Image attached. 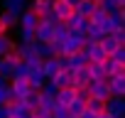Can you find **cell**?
Masks as SVG:
<instances>
[{
  "mask_svg": "<svg viewBox=\"0 0 125 118\" xmlns=\"http://www.w3.org/2000/svg\"><path fill=\"white\" fill-rule=\"evenodd\" d=\"M22 42H34V32H27V30H22Z\"/></svg>",
  "mask_w": 125,
  "mask_h": 118,
  "instance_id": "obj_24",
  "label": "cell"
},
{
  "mask_svg": "<svg viewBox=\"0 0 125 118\" xmlns=\"http://www.w3.org/2000/svg\"><path fill=\"white\" fill-rule=\"evenodd\" d=\"M0 35H8V27H5L3 22H0Z\"/></svg>",
  "mask_w": 125,
  "mask_h": 118,
  "instance_id": "obj_28",
  "label": "cell"
},
{
  "mask_svg": "<svg viewBox=\"0 0 125 118\" xmlns=\"http://www.w3.org/2000/svg\"><path fill=\"white\" fill-rule=\"evenodd\" d=\"M83 108H86V101H81V98H74V101L66 106V113H69L71 118H79V116L83 113Z\"/></svg>",
  "mask_w": 125,
  "mask_h": 118,
  "instance_id": "obj_18",
  "label": "cell"
},
{
  "mask_svg": "<svg viewBox=\"0 0 125 118\" xmlns=\"http://www.w3.org/2000/svg\"><path fill=\"white\" fill-rule=\"evenodd\" d=\"M79 118H96V116H93V113H91V111H86V108H83V113H81V116H79Z\"/></svg>",
  "mask_w": 125,
  "mask_h": 118,
  "instance_id": "obj_26",
  "label": "cell"
},
{
  "mask_svg": "<svg viewBox=\"0 0 125 118\" xmlns=\"http://www.w3.org/2000/svg\"><path fill=\"white\" fill-rule=\"evenodd\" d=\"M10 49H15V42H10L8 35H0V57H3L5 52H10Z\"/></svg>",
  "mask_w": 125,
  "mask_h": 118,
  "instance_id": "obj_21",
  "label": "cell"
},
{
  "mask_svg": "<svg viewBox=\"0 0 125 118\" xmlns=\"http://www.w3.org/2000/svg\"><path fill=\"white\" fill-rule=\"evenodd\" d=\"M96 3H101V0H96Z\"/></svg>",
  "mask_w": 125,
  "mask_h": 118,
  "instance_id": "obj_29",
  "label": "cell"
},
{
  "mask_svg": "<svg viewBox=\"0 0 125 118\" xmlns=\"http://www.w3.org/2000/svg\"><path fill=\"white\" fill-rule=\"evenodd\" d=\"M8 96H10V89H8V84H5V86H0V106H5Z\"/></svg>",
  "mask_w": 125,
  "mask_h": 118,
  "instance_id": "obj_23",
  "label": "cell"
},
{
  "mask_svg": "<svg viewBox=\"0 0 125 118\" xmlns=\"http://www.w3.org/2000/svg\"><path fill=\"white\" fill-rule=\"evenodd\" d=\"M74 98H76V91H74L71 86H69V89H56V94H54V103H56V106H64V108H66Z\"/></svg>",
  "mask_w": 125,
  "mask_h": 118,
  "instance_id": "obj_12",
  "label": "cell"
},
{
  "mask_svg": "<svg viewBox=\"0 0 125 118\" xmlns=\"http://www.w3.org/2000/svg\"><path fill=\"white\" fill-rule=\"evenodd\" d=\"M86 111H91L93 116H98V113L105 111V101H103V98H93V96H88V98H86Z\"/></svg>",
  "mask_w": 125,
  "mask_h": 118,
  "instance_id": "obj_16",
  "label": "cell"
},
{
  "mask_svg": "<svg viewBox=\"0 0 125 118\" xmlns=\"http://www.w3.org/2000/svg\"><path fill=\"white\" fill-rule=\"evenodd\" d=\"M37 15L32 12V10H22L20 12V17H17V25L22 27V30H27V32H34V27H37Z\"/></svg>",
  "mask_w": 125,
  "mask_h": 118,
  "instance_id": "obj_8",
  "label": "cell"
},
{
  "mask_svg": "<svg viewBox=\"0 0 125 118\" xmlns=\"http://www.w3.org/2000/svg\"><path fill=\"white\" fill-rule=\"evenodd\" d=\"M101 64H103L105 76H118V74H125V64H123V62H115V59H110V57H105Z\"/></svg>",
  "mask_w": 125,
  "mask_h": 118,
  "instance_id": "obj_10",
  "label": "cell"
},
{
  "mask_svg": "<svg viewBox=\"0 0 125 118\" xmlns=\"http://www.w3.org/2000/svg\"><path fill=\"white\" fill-rule=\"evenodd\" d=\"M34 54L42 57V59H49V57L59 54V47L54 42H34Z\"/></svg>",
  "mask_w": 125,
  "mask_h": 118,
  "instance_id": "obj_7",
  "label": "cell"
},
{
  "mask_svg": "<svg viewBox=\"0 0 125 118\" xmlns=\"http://www.w3.org/2000/svg\"><path fill=\"white\" fill-rule=\"evenodd\" d=\"M110 59H115V62H123V64H125V47H120V49H115V52L110 54Z\"/></svg>",
  "mask_w": 125,
  "mask_h": 118,
  "instance_id": "obj_22",
  "label": "cell"
},
{
  "mask_svg": "<svg viewBox=\"0 0 125 118\" xmlns=\"http://www.w3.org/2000/svg\"><path fill=\"white\" fill-rule=\"evenodd\" d=\"M96 118H115V116H110V113H105V111H103V113H98Z\"/></svg>",
  "mask_w": 125,
  "mask_h": 118,
  "instance_id": "obj_27",
  "label": "cell"
},
{
  "mask_svg": "<svg viewBox=\"0 0 125 118\" xmlns=\"http://www.w3.org/2000/svg\"><path fill=\"white\" fill-rule=\"evenodd\" d=\"M54 39V25L47 20H39L34 27V42H52Z\"/></svg>",
  "mask_w": 125,
  "mask_h": 118,
  "instance_id": "obj_5",
  "label": "cell"
},
{
  "mask_svg": "<svg viewBox=\"0 0 125 118\" xmlns=\"http://www.w3.org/2000/svg\"><path fill=\"white\" fill-rule=\"evenodd\" d=\"M64 69V57L56 54V57H49V59H42V76L49 81L54 74H59Z\"/></svg>",
  "mask_w": 125,
  "mask_h": 118,
  "instance_id": "obj_2",
  "label": "cell"
},
{
  "mask_svg": "<svg viewBox=\"0 0 125 118\" xmlns=\"http://www.w3.org/2000/svg\"><path fill=\"white\" fill-rule=\"evenodd\" d=\"M96 5H98L96 0H76V5H74V12L88 20V17H91V12L96 10Z\"/></svg>",
  "mask_w": 125,
  "mask_h": 118,
  "instance_id": "obj_14",
  "label": "cell"
},
{
  "mask_svg": "<svg viewBox=\"0 0 125 118\" xmlns=\"http://www.w3.org/2000/svg\"><path fill=\"white\" fill-rule=\"evenodd\" d=\"M71 79H74V74H71L69 69H61V71H59V74H54L49 81H52L56 89H69V86H71Z\"/></svg>",
  "mask_w": 125,
  "mask_h": 118,
  "instance_id": "obj_13",
  "label": "cell"
},
{
  "mask_svg": "<svg viewBox=\"0 0 125 118\" xmlns=\"http://www.w3.org/2000/svg\"><path fill=\"white\" fill-rule=\"evenodd\" d=\"M98 44H101V49H103V54H105V57H110V54H113L115 49H120V47H125V44H120V42L115 39V35H103Z\"/></svg>",
  "mask_w": 125,
  "mask_h": 118,
  "instance_id": "obj_11",
  "label": "cell"
},
{
  "mask_svg": "<svg viewBox=\"0 0 125 118\" xmlns=\"http://www.w3.org/2000/svg\"><path fill=\"white\" fill-rule=\"evenodd\" d=\"M5 10H10V12L20 15V12L25 10V0H5Z\"/></svg>",
  "mask_w": 125,
  "mask_h": 118,
  "instance_id": "obj_20",
  "label": "cell"
},
{
  "mask_svg": "<svg viewBox=\"0 0 125 118\" xmlns=\"http://www.w3.org/2000/svg\"><path fill=\"white\" fill-rule=\"evenodd\" d=\"M108 91L110 96H125V74L108 76Z\"/></svg>",
  "mask_w": 125,
  "mask_h": 118,
  "instance_id": "obj_9",
  "label": "cell"
},
{
  "mask_svg": "<svg viewBox=\"0 0 125 118\" xmlns=\"http://www.w3.org/2000/svg\"><path fill=\"white\" fill-rule=\"evenodd\" d=\"M17 17H20V15H15V12L5 10L3 15H0V22H3V25H5L8 30H10V27H15V25H17Z\"/></svg>",
  "mask_w": 125,
  "mask_h": 118,
  "instance_id": "obj_19",
  "label": "cell"
},
{
  "mask_svg": "<svg viewBox=\"0 0 125 118\" xmlns=\"http://www.w3.org/2000/svg\"><path fill=\"white\" fill-rule=\"evenodd\" d=\"M83 44H86V35H83V32H69L66 39L59 44V54H61V57H69V54H74V52H81Z\"/></svg>",
  "mask_w": 125,
  "mask_h": 118,
  "instance_id": "obj_1",
  "label": "cell"
},
{
  "mask_svg": "<svg viewBox=\"0 0 125 118\" xmlns=\"http://www.w3.org/2000/svg\"><path fill=\"white\" fill-rule=\"evenodd\" d=\"M105 113H110L115 118H123L125 116V101H123V96H110L105 101Z\"/></svg>",
  "mask_w": 125,
  "mask_h": 118,
  "instance_id": "obj_6",
  "label": "cell"
},
{
  "mask_svg": "<svg viewBox=\"0 0 125 118\" xmlns=\"http://www.w3.org/2000/svg\"><path fill=\"white\" fill-rule=\"evenodd\" d=\"M86 91H88V96H93V98L108 101V98H110V91H108V76H105L103 81H88V84H86Z\"/></svg>",
  "mask_w": 125,
  "mask_h": 118,
  "instance_id": "obj_4",
  "label": "cell"
},
{
  "mask_svg": "<svg viewBox=\"0 0 125 118\" xmlns=\"http://www.w3.org/2000/svg\"><path fill=\"white\" fill-rule=\"evenodd\" d=\"M30 10L37 15V20H42L44 15L52 12V0H32V8Z\"/></svg>",
  "mask_w": 125,
  "mask_h": 118,
  "instance_id": "obj_15",
  "label": "cell"
},
{
  "mask_svg": "<svg viewBox=\"0 0 125 118\" xmlns=\"http://www.w3.org/2000/svg\"><path fill=\"white\" fill-rule=\"evenodd\" d=\"M88 74H91V81H103L105 79V71H103L101 62H88Z\"/></svg>",
  "mask_w": 125,
  "mask_h": 118,
  "instance_id": "obj_17",
  "label": "cell"
},
{
  "mask_svg": "<svg viewBox=\"0 0 125 118\" xmlns=\"http://www.w3.org/2000/svg\"><path fill=\"white\" fill-rule=\"evenodd\" d=\"M52 12L59 22H64L74 15V5L69 3V0H52Z\"/></svg>",
  "mask_w": 125,
  "mask_h": 118,
  "instance_id": "obj_3",
  "label": "cell"
},
{
  "mask_svg": "<svg viewBox=\"0 0 125 118\" xmlns=\"http://www.w3.org/2000/svg\"><path fill=\"white\" fill-rule=\"evenodd\" d=\"M0 118H10V108L8 106H0Z\"/></svg>",
  "mask_w": 125,
  "mask_h": 118,
  "instance_id": "obj_25",
  "label": "cell"
}]
</instances>
